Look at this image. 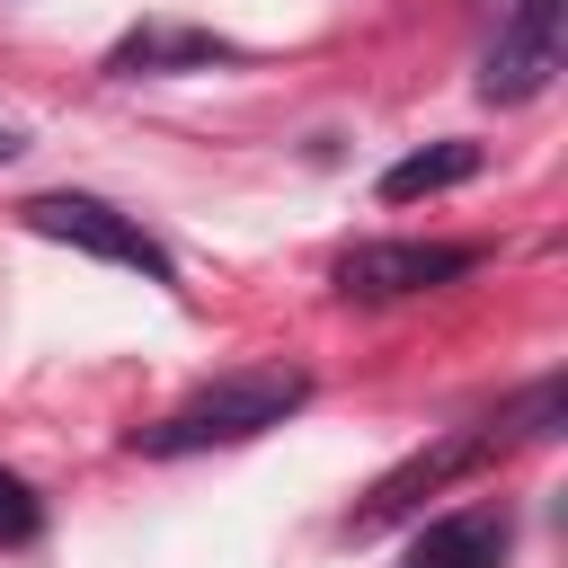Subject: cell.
Masks as SVG:
<instances>
[{"instance_id": "1", "label": "cell", "mask_w": 568, "mask_h": 568, "mask_svg": "<svg viewBox=\"0 0 568 568\" xmlns=\"http://www.w3.org/2000/svg\"><path fill=\"white\" fill-rule=\"evenodd\" d=\"M302 399H311V373H302V364H248V373L204 382V390L178 399L169 417L133 426L124 453H142V462H186V453H213V444H248V435L284 426Z\"/></svg>"}, {"instance_id": "2", "label": "cell", "mask_w": 568, "mask_h": 568, "mask_svg": "<svg viewBox=\"0 0 568 568\" xmlns=\"http://www.w3.org/2000/svg\"><path fill=\"white\" fill-rule=\"evenodd\" d=\"M36 240H62V248H80V257H106V266H133V275H151V284H178V266H169V248L133 222V213H115L106 195H36L27 213H18Z\"/></svg>"}, {"instance_id": "3", "label": "cell", "mask_w": 568, "mask_h": 568, "mask_svg": "<svg viewBox=\"0 0 568 568\" xmlns=\"http://www.w3.org/2000/svg\"><path fill=\"white\" fill-rule=\"evenodd\" d=\"M470 266H479V248H462V240H364L337 257V293L346 302H399V293L453 284Z\"/></svg>"}, {"instance_id": "4", "label": "cell", "mask_w": 568, "mask_h": 568, "mask_svg": "<svg viewBox=\"0 0 568 568\" xmlns=\"http://www.w3.org/2000/svg\"><path fill=\"white\" fill-rule=\"evenodd\" d=\"M488 453H497V426H488V417H479V426H453L444 444H426V453H408L399 470H382V479L364 488V506L346 515V532H373V524H390L399 506L435 497L444 479H462V470H470V462H488Z\"/></svg>"}, {"instance_id": "5", "label": "cell", "mask_w": 568, "mask_h": 568, "mask_svg": "<svg viewBox=\"0 0 568 568\" xmlns=\"http://www.w3.org/2000/svg\"><path fill=\"white\" fill-rule=\"evenodd\" d=\"M550 71H559V0H515L488 62H479V89L497 106H524V98L550 89Z\"/></svg>"}, {"instance_id": "6", "label": "cell", "mask_w": 568, "mask_h": 568, "mask_svg": "<svg viewBox=\"0 0 568 568\" xmlns=\"http://www.w3.org/2000/svg\"><path fill=\"white\" fill-rule=\"evenodd\" d=\"M213 62H231V36H213V27H178V18H142V27H133V36H115V53H106V71H115V80L213 71Z\"/></svg>"}, {"instance_id": "7", "label": "cell", "mask_w": 568, "mask_h": 568, "mask_svg": "<svg viewBox=\"0 0 568 568\" xmlns=\"http://www.w3.org/2000/svg\"><path fill=\"white\" fill-rule=\"evenodd\" d=\"M497 559H506V506L435 515V524L408 541V568H497Z\"/></svg>"}, {"instance_id": "8", "label": "cell", "mask_w": 568, "mask_h": 568, "mask_svg": "<svg viewBox=\"0 0 568 568\" xmlns=\"http://www.w3.org/2000/svg\"><path fill=\"white\" fill-rule=\"evenodd\" d=\"M470 169H479V142H426V151H408V160H390V169H382V204L444 195V186H462Z\"/></svg>"}, {"instance_id": "9", "label": "cell", "mask_w": 568, "mask_h": 568, "mask_svg": "<svg viewBox=\"0 0 568 568\" xmlns=\"http://www.w3.org/2000/svg\"><path fill=\"white\" fill-rule=\"evenodd\" d=\"M36 532H44V497L18 470H0V541H36Z\"/></svg>"}, {"instance_id": "10", "label": "cell", "mask_w": 568, "mask_h": 568, "mask_svg": "<svg viewBox=\"0 0 568 568\" xmlns=\"http://www.w3.org/2000/svg\"><path fill=\"white\" fill-rule=\"evenodd\" d=\"M18 151H27V133H18V124H0V169H9Z\"/></svg>"}]
</instances>
